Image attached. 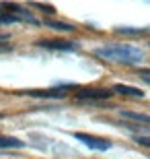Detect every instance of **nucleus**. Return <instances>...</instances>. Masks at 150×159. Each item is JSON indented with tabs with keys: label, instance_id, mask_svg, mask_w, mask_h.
Here are the masks:
<instances>
[{
	"label": "nucleus",
	"instance_id": "6",
	"mask_svg": "<svg viewBox=\"0 0 150 159\" xmlns=\"http://www.w3.org/2000/svg\"><path fill=\"white\" fill-rule=\"evenodd\" d=\"M113 91L115 93H121V95H134V97H142V91L140 89H136V87H126V85H115L113 87Z\"/></svg>",
	"mask_w": 150,
	"mask_h": 159
},
{
	"label": "nucleus",
	"instance_id": "12",
	"mask_svg": "<svg viewBox=\"0 0 150 159\" xmlns=\"http://www.w3.org/2000/svg\"><path fill=\"white\" fill-rule=\"evenodd\" d=\"M136 141L140 145H144V147H150V136H136Z\"/></svg>",
	"mask_w": 150,
	"mask_h": 159
},
{
	"label": "nucleus",
	"instance_id": "5",
	"mask_svg": "<svg viewBox=\"0 0 150 159\" xmlns=\"http://www.w3.org/2000/svg\"><path fill=\"white\" fill-rule=\"evenodd\" d=\"M25 95H33V97H60L62 95V91L60 89H47V91H23Z\"/></svg>",
	"mask_w": 150,
	"mask_h": 159
},
{
	"label": "nucleus",
	"instance_id": "11",
	"mask_svg": "<svg viewBox=\"0 0 150 159\" xmlns=\"http://www.w3.org/2000/svg\"><path fill=\"white\" fill-rule=\"evenodd\" d=\"M21 19L15 17V15H0V25H4V23H19Z\"/></svg>",
	"mask_w": 150,
	"mask_h": 159
},
{
	"label": "nucleus",
	"instance_id": "14",
	"mask_svg": "<svg viewBox=\"0 0 150 159\" xmlns=\"http://www.w3.org/2000/svg\"><path fill=\"white\" fill-rule=\"evenodd\" d=\"M140 77H144L146 83H150V70H142V72H140Z\"/></svg>",
	"mask_w": 150,
	"mask_h": 159
},
{
	"label": "nucleus",
	"instance_id": "1",
	"mask_svg": "<svg viewBox=\"0 0 150 159\" xmlns=\"http://www.w3.org/2000/svg\"><path fill=\"white\" fill-rule=\"evenodd\" d=\"M95 54L105 60L123 62V64H138V62L144 60V50H140L136 46H126V43H113V46L97 48Z\"/></svg>",
	"mask_w": 150,
	"mask_h": 159
},
{
	"label": "nucleus",
	"instance_id": "4",
	"mask_svg": "<svg viewBox=\"0 0 150 159\" xmlns=\"http://www.w3.org/2000/svg\"><path fill=\"white\" fill-rule=\"evenodd\" d=\"M37 46L45 48V50H66V52H72L76 48V43H72L68 39H41Z\"/></svg>",
	"mask_w": 150,
	"mask_h": 159
},
{
	"label": "nucleus",
	"instance_id": "9",
	"mask_svg": "<svg viewBox=\"0 0 150 159\" xmlns=\"http://www.w3.org/2000/svg\"><path fill=\"white\" fill-rule=\"evenodd\" d=\"M47 27H52V29H60V31H72V29H74V25L60 23V21H47Z\"/></svg>",
	"mask_w": 150,
	"mask_h": 159
},
{
	"label": "nucleus",
	"instance_id": "2",
	"mask_svg": "<svg viewBox=\"0 0 150 159\" xmlns=\"http://www.w3.org/2000/svg\"><path fill=\"white\" fill-rule=\"evenodd\" d=\"M74 136L78 139L80 143H84L87 147L95 149V151H107L111 147L109 141H105V139H97V136H88V134H82V132H74Z\"/></svg>",
	"mask_w": 150,
	"mask_h": 159
},
{
	"label": "nucleus",
	"instance_id": "3",
	"mask_svg": "<svg viewBox=\"0 0 150 159\" xmlns=\"http://www.w3.org/2000/svg\"><path fill=\"white\" fill-rule=\"evenodd\" d=\"M113 95V89H80L76 97L78 99H107Z\"/></svg>",
	"mask_w": 150,
	"mask_h": 159
},
{
	"label": "nucleus",
	"instance_id": "7",
	"mask_svg": "<svg viewBox=\"0 0 150 159\" xmlns=\"http://www.w3.org/2000/svg\"><path fill=\"white\" fill-rule=\"evenodd\" d=\"M121 116L127 120H136V122L142 124H150V116H144V114H136V112H121Z\"/></svg>",
	"mask_w": 150,
	"mask_h": 159
},
{
	"label": "nucleus",
	"instance_id": "13",
	"mask_svg": "<svg viewBox=\"0 0 150 159\" xmlns=\"http://www.w3.org/2000/svg\"><path fill=\"white\" fill-rule=\"evenodd\" d=\"M33 6H37V8H41L45 12H54V6H47V4H33Z\"/></svg>",
	"mask_w": 150,
	"mask_h": 159
},
{
	"label": "nucleus",
	"instance_id": "10",
	"mask_svg": "<svg viewBox=\"0 0 150 159\" xmlns=\"http://www.w3.org/2000/svg\"><path fill=\"white\" fill-rule=\"evenodd\" d=\"M117 33H123V35H140L144 33V29H134V27H119Z\"/></svg>",
	"mask_w": 150,
	"mask_h": 159
},
{
	"label": "nucleus",
	"instance_id": "8",
	"mask_svg": "<svg viewBox=\"0 0 150 159\" xmlns=\"http://www.w3.org/2000/svg\"><path fill=\"white\" fill-rule=\"evenodd\" d=\"M4 147H23V141H19L15 136H0V149Z\"/></svg>",
	"mask_w": 150,
	"mask_h": 159
}]
</instances>
